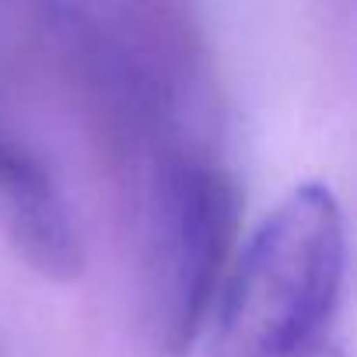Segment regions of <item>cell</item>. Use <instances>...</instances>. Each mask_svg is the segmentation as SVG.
I'll return each instance as SVG.
<instances>
[{"label":"cell","mask_w":357,"mask_h":357,"mask_svg":"<svg viewBox=\"0 0 357 357\" xmlns=\"http://www.w3.org/2000/svg\"><path fill=\"white\" fill-rule=\"evenodd\" d=\"M347 273L340 200L291 190L252 231L211 305V357H319Z\"/></svg>","instance_id":"6da1fadb"},{"label":"cell","mask_w":357,"mask_h":357,"mask_svg":"<svg viewBox=\"0 0 357 357\" xmlns=\"http://www.w3.org/2000/svg\"><path fill=\"white\" fill-rule=\"evenodd\" d=\"M319 357H326V354H319Z\"/></svg>","instance_id":"277c9868"},{"label":"cell","mask_w":357,"mask_h":357,"mask_svg":"<svg viewBox=\"0 0 357 357\" xmlns=\"http://www.w3.org/2000/svg\"><path fill=\"white\" fill-rule=\"evenodd\" d=\"M0 228L43 277L70 280L81 270V238L56 178L8 133H0Z\"/></svg>","instance_id":"3957f363"},{"label":"cell","mask_w":357,"mask_h":357,"mask_svg":"<svg viewBox=\"0 0 357 357\" xmlns=\"http://www.w3.org/2000/svg\"><path fill=\"white\" fill-rule=\"evenodd\" d=\"M235 190L200 158L165 161L154 183L144 266V340L151 357H186L228 270Z\"/></svg>","instance_id":"7a4b0ae2"}]
</instances>
